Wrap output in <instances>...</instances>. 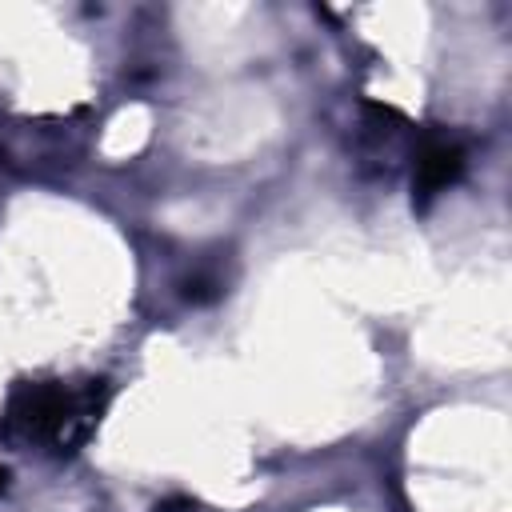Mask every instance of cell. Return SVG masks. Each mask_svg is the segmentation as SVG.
Here are the masks:
<instances>
[{"label":"cell","mask_w":512,"mask_h":512,"mask_svg":"<svg viewBox=\"0 0 512 512\" xmlns=\"http://www.w3.org/2000/svg\"><path fill=\"white\" fill-rule=\"evenodd\" d=\"M464 144L452 136H424L416 148V204L432 200L436 192H444L460 172H464Z\"/></svg>","instance_id":"obj_2"},{"label":"cell","mask_w":512,"mask_h":512,"mask_svg":"<svg viewBox=\"0 0 512 512\" xmlns=\"http://www.w3.org/2000/svg\"><path fill=\"white\" fill-rule=\"evenodd\" d=\"M108 408V384L88 380V384H20L8 396L4 424L12 436L32 440L56 456L76 452L92 428L100 424Z\"/></svg>","instance_id":"obj_1"},{"label":"cell","mask_w":512,"mask_h":512,"mask_svg":"<svg viewBox=\"0 0 512 512\" xmlns=\"http://www.w3.org/2000/svg\"><path fill=\"white\" fill-rule=\"evenodd\" d=\"M0 488H4V468H0Z\"/></svg>","instance_id":"obj_3"}]
</instances>
